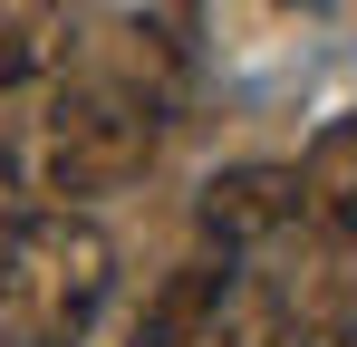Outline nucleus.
Instances as JSON below:
<instances>
[{
  "instance_id": "obj_1",
  "label": "nucleus",
  "mask_w": 357,
  "mask_h": 347,
  "mask_svg": "<svg viewBox=\"0 0 357 347\" xmlns=\"http://www.w3.org/2000/svg\"><path fill=\"white\" fill-rule=\"evenodd\" d=\"M116 280V241L87 213H29L0 241V318L10 347H59Z\"/></svg>"
},
{
  "instance_id": "obj_2",
  "label": "nucleus",
  "mask_w": 357,
  "mask_h": 347,
  "mask_svg": "<svg viewBox=\"0 0 357 347\" xmlns=\"http://www.w3.org/2000/svg\"><path fill=\"white\" fill-rule=\"evenodd\" d=\"M145 155H155V107L116 97V87H77L49 125V145H39V193H59V213H77V203L135 183Z\"/></svg>"
},
{
  "instance_id": "obj_3",
  "label": "nucleus",
  "mask_w": 357,
  "mask_h": 347,
  "mask_svg": "<svg viewBox=\"0 0 357 347\" xmlns=\"http://www.w3.org/2000/svg\"><path fill=\"white\" fill-rule=\"evenodd\" d=\"M193 222L213 251H251L271 231L299 222V164H222L203 193H193Z\"/></svg>"
},
{
  "instance_id": "obj_4",
  "label": "nucleus",
  "mask_w": 357,
  "mask_h": 347,
  "mask_svg": "<svg viewBox=\"0 0 357 347\" xmlns=\"http://www.w3.org/2000/svg\"><path fill=\"white\" fill-rule=\"evenodd\" d=\"M222 299H232V270H222L213 251L183 261V270H165V289H155L145 318H135V347H203L213 318H222Z\"/></svg>"
},
{
  "instance_id": "obj_5",
  "label": "nucleus",
  "mask_w": 357,
  "mask_h": 347,
  "mask_svg": "<svg viewBox=\"0 0 357 347\" xmlns=\"http://www.w3.org/2000/svg\"><path fill=\"white\" fill-rule=\"evenodd\" d=\"M68 58V0H0V87H29Z\"/></svg>"
},
{
  "instance_id": "obj_6",
  "label": "nucleus",
  "mask_w": 357,
  "mask_h": 347,
  "mask_svg": "<svg viewBox=\"0 0 357 347\" xmlns=\"http://www.w3.org/2000/svg\"><path fill=\"white\" fill-rule=\"evenodd\" d=\"M299 213H309V222H357V116H338V125L309 145V164H299Z\"/></svg>"
},
{
  "instance_id": "obj_7",
  "label": "nucleus",
  "mask_w": 357,
  "mask_h": 347,
  "mask_svg": "<svg viewBox=\"0 0 357 347\" xmlns=\"http://www.w3.org/2000/svg\"><path fill=\"white\" fill-rule=\"evenodd\" d=\"M203 347H299V309L290 289L271 280H232V299H222V318H213V338Z\"/></svg>"
},
{
  "instance_id": "obj_8",
  "label": "nucleus",
  "mask_w": 357,
  "mask_h": 347,
  "mask_svg": "<svg viewBox=\"0 0 357 347\" xmlns=\"http://www.w3.org/2000/svg\"><path fill=\"white\" fill-rule=\"evenodd\" d=\"M20 222H29V203H20V183H10V164H0V241H10Z\"/></svg>"
}]
</instances>
